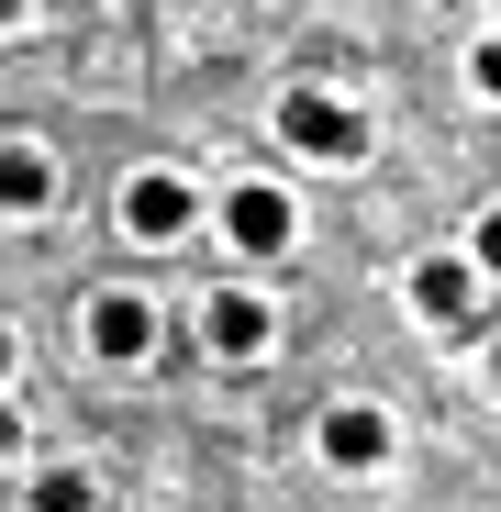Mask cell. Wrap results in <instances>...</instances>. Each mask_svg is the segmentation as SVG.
Wrapping results in <instances>:
<instances>
[{
  "label": "cell",
  "instance_id": "obj_1",
  "mask_svg": "<svg viewBox=\"0 0 501 512\" xmlns=\"http://www.w3.org/2000/svg\"><path fill=\"white\" fill-rule=\"evenodd\" d=\"M279 145L312 156V167H357V156H368V112L334 101V90H290V101H279Z\"/></svg>",
  "mask_w": 501,
  "mask_h": 512
},
{
  "label": "cell",
  "instance_id": "obj_2",
  "mask_svg": "<svg viewBox=\"0 0 501 512\" xmlns=\"http://www.w3.org/2000/svg\"><path fill=\"white\" fill-rule=\"evenodd\" d=\"M78 334H90V357H101V368H145V357L167 346V312H156L145 290H90Z\"/></svg>",
  "mask_w": 501,
  "mask_h": 512
},
{
  "label": "cell",
  "instance_id": "obj_3",
  "mask_svg": "<svg viewBox=\"0 0 501 512\" xmlns=\"http://www.w3.org/2000/svg\"><path fill=\"white\" fill-rule=\"evenodd\" d=\"M201 223V190L179 179V167H134V190H123V234L134 245H179Z\"/></svg>",
  "mask_w": 501,
  "mask_h": 512
},
{
  "label": "cell",
  "instance_id": "obj_4",
  "mask_svg": "<svg viewBox=\"0 0 501 512\" xmlns=\"http://www.w3.org/2000/svg\"><path fill=\"white\" fill-rule=\"evenodd\" d=\"M223 234H234V245L268 268V256H290V245H301V201H290L279 179H245V190L223 201Z\"/></svg>",
  "mask_w": 501,
  "mask_h": 512
},
{
  "label": "cell",
  "instance_id": "obj_5",
  "mask_svg": "<svg viewBox=\"0 0 501 512\" xmlns=\"http://www.w3.org/2000/svg\"><path fill=\"white\" fill-rule=\"evenodd\" d=\"M479 301H490V279L468 268V256H424V268H412V323L457 334V323H479Z\"/></svg>",
  "mask_w": 501,
  "mask_h": 512
},
{
  "label": "cell",
  "instance_id": "obj_6",
  "mask_svg": "<svg viewBox=\"0 0 501 512\" xmlns=\"http://www.w3.org/2000/svg\"><path fill=\"white\" fill-rule=\"evenodd\" d=\"M390 446H401V435H390V412H379V401H334V412H323V457H334V468L379 479Z\"/></svg>",
  "mask_w": 501,
  "mask_h": 512
},
{
  "label": "cell",
  "instance_id": "obj_7",
  "mask_svg": "<svg viewBox=\"0 0 501 512\" xmlns=\"http://www.w3.org/2000/svg\"><path fill=\"white\" fill-rule=\"evenodd\" d=\"M201 334H212V357H268V334H279V312H268V290H212V312H201Z\"/></svg>",
  "mask_w": 501,
  "mask_h": 512
},
{
  "label": "cell",
  "instance_id": "obj_8",
  "mask_svg": "<svg viewBox=\"0 0 501 512\" xmlns=\"http://www.w3.org/2000/svg\"><path fill=\"white\" fill-rule=\"evenodd\" d=\"M56 201V156L45 145H0V212H45Z\"/></svg>",
  "mask_w": 501,
  "mask_h": 512
},
{
  "label": "cell",
  "instance_id": "obj_9",
  "mask_svg": "<svg viewBox=\"0 0 501 512\" xmlns=\"http://www.w3.org/2000/svg\"><path fill=\"white\" fill-rule=\"evenodd\" d=\"M23 512H101V479H90V468H34Z\"/></svg>",
  "mask_w": 501,
  "mask_h": 512
},
{
  "label": "cell",
  "instance_id": "obj_10",
  "mask_svg": "<svg viewBox=\"0 0 501 512\" xmlns=\"http://www.w3.org/2000/svg\"><path fill=\"white\" fill-rule=\"evenodd\" d=\"M468 90H479V101H501V34H479V45H468Z\"/></svg>",
  "mask_w": 501,
  "mask_h": 512
},
{
  "label": "cell",
  "instance_id": "obj_11",
  "mask_svg": "<svg viewBox=\"0 0 501 512\" xmlns=\"http://www.w3.org/2000/svg\"><path fill=\"white\" fill-rule=\"evenodd\" d=\"M468 268H479V279H490V290H501V201H490V212H479V245H468Z\"/></svg>",
  "mask_w": 501,
  "mask_h": 512
},
{
  "label": "cell",
  "instance_id": "obj_12",
  "mask_svg": "<svg viewBox=\"0 0 501 512\" xmlns=\"http://www.w3.org/2000/svg\"><path fill=\"white\" fill-rule=\"evenodd\" d=\"M12 457H23V412L0 401V468H12Z\"/></svg>",
  "mask_w": 501,
  "mask_h": 512
},
{
  "label": "cell",
  "instance_id": "obj_13",
  "mask_svg": "<svg viewBox=\"0 0 501 512\" xmlns=\"http://www.w3.org/2000/svg\"><path fill=\"white\" fill-rule=\"evenodd\" d=\"M12 357H23V346H12V323H0V401H12Z\"/></svg>",
  "mask_w": 501,
  "mask_h": 512
},
{
  "label": "cell",
  "instance_id": "obj_14",
  "mask_svg": "<svg viewBox=\"0 0 501 512\" xmlns=\"http://www.w3.org/2000/svg\"><path fill=\"white\" fill-rule=\"evenodd\" d=\"M23 12H34V0H0V34H12V23H23Z\"/></svg>",
  "mask_w": 501,
  "mask_h": 512
},
{
  "label": "cell",
  "instance_id": "obj_15",
  "mask_svg": "<svg viewBox=\"0 0 501 512\" xmlns=\"http://www.w3.org/2000/svg\"><path fill=\"white\" fill-rule=\"evenodd\" d=\"M490 390H501V334H490Z\"/></svg>",
  "mask_w": 501,
  "mask_h": 512
}]
</instances>
